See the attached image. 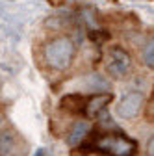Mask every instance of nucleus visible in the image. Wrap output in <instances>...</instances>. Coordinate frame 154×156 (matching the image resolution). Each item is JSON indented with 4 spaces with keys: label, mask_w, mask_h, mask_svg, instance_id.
<instances>
[{
    "label": "nucleus",
    "mask_w": 154,
    "mask_h": 156,
    "mask_svg": "<svg viewBox=\"0 0 154 156\" xmlns=\"http://www.w3.org/2000/svg\"><path fill=\"white\" fill-rule=\"evenodd\" d=\"M89 125L87 123H76L72 128H71V132H69V138H67V143L71 145V147H78V145H82V141L87 138V134H89Z\"/></svg>",
    "instance_id": "nucleus-6"
},
{
    "label": "nucleus",
    "mask_w": 154,
    "mask_h": 156,
    "mask_svg": "<svg viewBox=\"0 0 154 156\" xmlns=\"http://www.w3.org/2000/svg\"><path fill=\"white\" fill-rule=\"evenodd\" d=\"M33 156H45V149H39V151H37Z\"/></svg>",
    "instance_id": "nucleus-12"
},
{
    "label": "nucleus",
    "mask_w": 154,
    "mask_h": 156,
    "mask_svg": "<svg viewBox=\"0 0 154 156\" xmlns=\"http://www.w3.org/2000/svg\"><path fill=\"white\" fill-rule=\"evenodd\" d=\"M11 147H13V140H11V136L2 134V136H0V152H2V154H8V152L11 151Z\"/></svg>",
    "instance_id": "nucleus-9"
},
{
    "label": "nucleus",
    "mask_w": 154,
    "mask_h": 156,
    "mask_svg": "<svg viewBox=\"0 0 154 156\" xmlns=\"http://www.w3.org/2000/svg\"><path fill=\"white\" fill-rule=\"evenodd\" d=\"M84 102H86V99L82 95H65L60 102V106L71 113H80L84 110Z\"/></svg>",
    "instance_id": "nucleus-7"
},
{
    "label": "nucleus",
    "mask_w": 154,
    "mask_h": 156,
    "mask_svg": "<svg viewBox=\"0 0 154 156\" xmlns=\"http://www.w3.org/2000/svg\"><path fill=\"white\" fill-rule=\"evenodd\" d=\"M132 65V58L130 54L121 48V47H113L110 50V62H108V73L113 76H124Z\"/></svg>",
    "instance_id": "nucleus-4"
},
{
    "label": "nucleus",
    "mask_w": 154,
    "mask_h": 156,
    "mask_svg": "<svg viewBox=\"0 0 154 156\" xmlns=\"http://www.w3.org/2000/svg\"><path fill=\"white\" fill-rule=\"evenodd\" d=\"M2 125H4V117L0 115V128H2Z\"/></svg>",
    "instance_id": "nucleus-14"
},
{
    "label": "nucleus",
    "mask_w": 154,
    "mask_h": 156,
    "mask_svg": "<svg viewBox=\"0 0 154 156\" xmlns=\"http://www.w3.org/2000/svg\"><path fill=\"white\" fill-rule=\"evenodd\" d=\"M0 89H2V82H0Z\"/></svg>",
    "instance_id": "nucleus-15"
},
{
    "label": "nucleus",
    "mask_w": 154,
    "mask_h": 156,
    "mask_svg": "<svg viewBox=\"0 0 154 156\" xmlns=\"http://www.w3.org/2000/svg\"><path fill=\"white\" fill-rule=\"evenodd\" d=\"M47 2L50 4V6H54V8H58V6H61L65 0H47Z\"/></svg>",
    "instance_id": "nucleus-11"
},
{
    "label": "nucleus",
    "mask_w": 154,
    "mask_h": 156,
    "mask_svg": "<svg viewBox=\"0 0 154 156\" xmlns=\"http://www.w3.org/2000/svg\"><path fill=\"white\" fill-rule=\"evenodd\" d=\"M89 147L106 156H134L138 151V143L123 132L100 134L91 141Z\"/></svg>",
    "instance_id": "nucleus-1"
},
{
    "label": "nucleus",
    "mask_w": 154,
    "mask_h": 156,
    "mask_svg": "<svg viewBox=\"0 0 154 156\" xmlns=\"http://www.w3.org/2000/svg\"><path fill=\"white\" fill-rule=\"evenodd\" d=\"M143 62L147 63V67H150V69L154 67V43L152 41H149L143 50Z\"/></svg>",
    "instance_id": "nucleus-8"
},
{
    "label": "nucleus",
    "mask_w": 154,
    "mask_h": 156,
    "mask_svg": "<svg viewBox=\"0 0 154 156\" xmlns=\"http://www.w3.org/2000/svg\"><path fill=\"white\" fill-rule=\"evenodd\" d=\"M143 102H145V97L139 91L126 93L121 99V102L117 104V115L121 119H134V117L139 113Z\"/></svg>",
    "instance_id": "nucleus-3"
},
{
    "label": "nucleus",
    "mask_w": 154,
    "mask_h": 156,
    "mask_svg": "<svg viewBox=\"0 0 154 156\" xmlns=\"http://www.w3.org/2000/svg\"><path fill=\"white\" fill-rule=\"evenodd\" d=\"M149 154L152 156V138H150V141H149Z\"/></svg>",
    "instance_id": "nucleus-13"
},
{
    "label": "nucleus",
    "mask_w": 154,
    "mask_h": 156,
    "mask_svg": "<svg viewBox=\"0 0 154 156\" xmlns=\"http://www.w3.org/2000/svg\"><path fill=\"white\" fill-rule=\"evenodd\" d=\"M111 93H99V95H93L89 97V99H86L84 102V110L82 113L86 117H89V119H95V117H99L102 113V110L111 102Z\"/></svg>",
    "instance_id": "nucleus-5"
},
{
    "label": "nucleus",
    "mask_w": 154,
    "mask_h": 156,
    "mask_svg": "<svg viewBox=\"0 0 154 156\" xmlns=\"http://www.w3.org/2000/svg\"><path fill=\"white\" fill-rule=\"evenodd\" d=\"M89 37H91L97 45H100V43L106 41L110 35H108V32H104V30H91V32H89Z\"/></svg>",
    "instance_id": "nucleus-10"
},
{
    "label": "nucleus",
    "mask_w": 154,
    "mask_h": 156,
    "mask_svg": "<svg viewBox=\"0 0 154 156\" xmlns=\"http://www.w3.org/2000/svg\"><path fill=\"white\" fill-rule=\"evenodd\" d=\"M74 43L71 37H56L50 43H47L45 50H43V58L45 63L52 69V71H65L71 67L72 60H74Z\"/></svg>",
    "instance_id": "nucleus-2"
}]
</instances>
